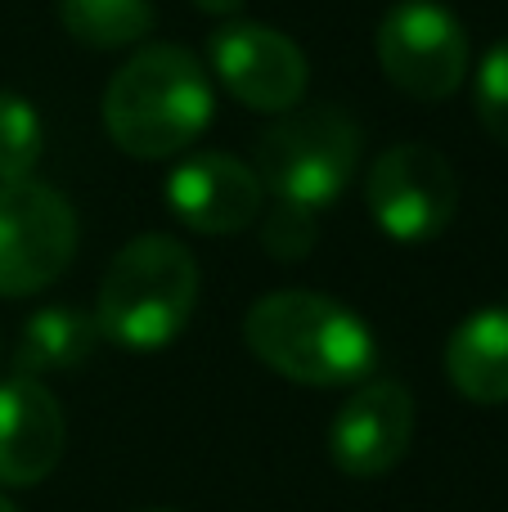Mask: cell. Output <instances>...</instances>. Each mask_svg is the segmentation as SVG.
<instances>
[{
    "instance_id": "obj_16",
    "label": "cell",
    "mask_w": 508,
    "mask_h": 512,
    "mask_svg": "<svg viewBox=\"0 0 508 512\" xmlns=\"http://www.w3.org/2000/svg\"><path fill=\"white\" fill-rule=\"evenodd\" d=\"M320 212H306L293 203H275L270 212H261V248L275 261H302L311 256L315 239H320Z\"/></svg>"
},
{
    "instance_id": "obj_13",
    "label": "cell",
    "mask_w": 508,
    "mask_h": 512,
    "mask_svg": "<svg viewBox=\"0 0 508 512\" xmlns=\"http://www.w3.org/2000/svg\"><path fill=\"white\" fill-rule=\"evenodd\" d=\"M99 346V324L95 315L77 306H45L36 315H27L23 333L14 346V369L18 378H36L45 373H72L95 355Z\"/></svg>"
},
{
    "instance_id": "obj_9",
    "label": "cell",
    "mask_w": 508,
    "mask_h": 512,
    "mask_svg": "<svg viewBox=\"0 0 508 512\" xmlns=\"http://www.w3.org/2000/svg\"><path fill=\"white\" fill-rule=\"evenodd\" d=\"M414 436V396L405 382H360L329 423V459L347 477H383L405 459Z\"/></svg>"
},
{
    "instance_id": "obj_5",
    "label": "cell",
    "mask_w": 508,
    "mask_h": 512,
    "mask_svg": "<svg viewBox=\"0 0 508 512\" xmlns=\"http://www.w3.org/2000/svg\"><path fill=\"white\" fill-rule=\"evenodd\" d=\"M365 207L392 243H432L459 212V180L441 149L419 140L392 144L365 176Z\"/></svg>"
},
{
    "instance_id": "obj_17",
    "label": "cell",
    "mask_w": 508,
    "mask_h": 512,
    "mask_svg": "<svg viewBox=\"0 0 508 512\" xmlns=\"http://www.w3.org/2000/svg\"><path fill=\"white\" fill-rule=\"evenodd\" d=\"M473 108H477V122L486 126V135L508 149V41L486 50L482 68H477Z\"/></svg>"
},
{
    "instance_id": "obj_1",
    "label": "cell",
    "mask_w": 508,
    "mask_h": 512,
    "mask_svg": "<svg viewBox=\"0 0 508 512\" xmlns=\"http://www.w3.org/2000/svg\"><path fill=\"white\" fill-rule=\"evenodd\" d=\"M243 342L266 369L302 387H360L378 364L374 328L338 297L284 288L252 301Z\"/></svg>"
},
{
    "instance_id": "obj_14",
    "label": "cell",
    "mask_w": 508,
    "mask_h": 512,
    "mask_svg": "<svg viewBox=\"0 0 508 512\" xmlns=\"http://www.w3.org/2000/svg\"><path fill=\"white\" fill-rule=\"evenodd\" d=\"M59 23L77 45L126 50L153 32V0H59Z\"/></svg>"
},
{
    "instance_id": "obj_7",
    "label": "cell",
    "mask_w": 508,
    "mask_h": 512,
    "mask_svg": "<svg viewBox=\"0 0 508 512\" xmlns=\"http://www.w3.org/2000/svg\"><path fill=\"white\" fill-rule=\"evenodd\" d=\"M378 68L401 95L419 104L450 99L468 77L464 23L437 0H401L383 14L374 36Z\"/></svg>"
},
{
    "instance_id": "obj_6",
    "label": "cell",
    "mask_w": 508,
    "mask_h": 512,
    "mask_svg": "<svg viewBox=\"0 0 508 512\" xmlns=\"http://www.w3.org/2000/svg\"><path fill=\"white\" fill-rule=\"evenodd\" d=\"M77 256V212L45 180L0 185V297H36Z\"/></svg>"
},
{
    "instance_id": "obj_20",
    "label": "cell",
    "mask_w": 508,
    "mask_h": 512,
    "mask_svg": "<svg viewBox=\"0 0 508 512\" xmlns=\"http://www.w3.org/2000/svg\"><path fill=\"white\" fill-rule=\"evenodd\" d=\"M144 512H176V508H144Z\"/></svg>"
},
{
    "instance_id": "obj_3",
    "label": "cell",
    "mask_w": 508,
    "mask_h": 512,
    "mask_svg": "<svg viewBox=\"0 0 508 512\" xmlns=\"http://www.w3.org/2000/svg\"><path fill=\"white\" fill-rule=\"evenodd\" d=\"M198 306V261L171 234H140L104 270L95 297L99 337L126 351H162Z\"/></svg>"
},
{
    "instance_id": "obj_11",
    "label": "cell",
    "mask_w": 508,
    "mask_h": 512,
    "mask_svg": "<svg viewBox=\"0 0 508 512\" xmlns=\"http://www.w3.org/2000/svg\"><path fill=\"white\" fill-rule=\"evenodd\" d=\"M68 423L54 391L36 378L0 382V486L27 490L45 481L63 459Z\"/></svg>"
},
{
    "instance_id": "obj_18",
    "label": "cell",
    "mask_w": 508,
    "mask_h": 512,
    "mask_svg": "<svg viewBox=\"0 0 508 512\" xmlns=\"http://www.w3.org/2000/svg\"><path fill=\"white\" fill-rule=\"evenodd\" d=\"M243 5H248V0H194V9H203V14H212V18H234Z\"/></svg>"
},
{
    "instance_id": "obj_4",
    "label": "cell",
    "mask_w": 508,
    "mask_h": 512,
    "mask_svg": "<svg viewBox=\"0 0 508 512\" xmlns=\"http://www.w3.org/2000/svg\"><path fill=\"white\" fill-rule=\"evenodd\" d=\"M252 171L275 203L324 212L360 171V126L342 108H302L279 113L252 149Z\"/></svg>"
},
{
    "instance_id": "obj_2",
    "label": "cell",
    "mask_w": 508,
    "mask_h": 512,
    "mask_svg": "<svg viewBox=\"0 0 508 512\" xmlns=\"http://www.w3.org/2000/svg\"><path fill=\"white\" fill-rule=\"evenodd\" d=\"M212 72L180 45H140L104 90V131L126 158L185 153L212 122Z\"/></svg>"
},
{
    "instance_id": "obj_10",
    "label": "cell",
    "mask_w": 508,
    "mask_h": 512,
    "mask_svg": "<svg viewBox=\"0 0 508 512\" xmlns=\"http://www.w3.org/2000/svg\"><path fill=\"white\" fill-rule=\"evenodd\" d=\"M167 207L194 234H239L261 221L266 189L252 162L234 153H189L167 176Z\"/></svg>"
},
{
    "instance_id": "obj_8",
    "label": "cell",
    "mask_w": 508,
    "mask_h": 512,
    "mask_svg": "<svg viewBox=\"0 0 508 512\" xmlns=\"http://www.w3.org/2000/svg\"><path fill=\"white\" fill-rule=\"evenodd\" d=\"M212 77L252 113H293L306 95V54L293 36L270 23H225L207 41Z\"/></svg>"
},
{
    "instance_id": "obj_15",
    "label": "cell",
    "mask_w": 508,
    "mask_h": 512,
    "mask_svg": "<svg viewBox=\"0 0 508 512\" xmlns=\"http://www.w3.org/2000/svg\"><path fill=\"white\" fill-rule=\"evenodd\" d=\"M45 153V126L36 108L14 90H0V185L32 180Z\"/></svg>"
},
{
    "instance_id": "obj_12",
    "label": "cell",
    "mask_w": 508,
    "mask_h": 512,
    "mask_svg": "<svg viewBox=\"0 0 508 512\" xmlns=\"http://www.w3.org/2000/svg\"><path fill=\"white\" fill-rule=\"evenodd\" d=\"M446 378L473 405H508V306L477 310L450 333Z\"/></svg>"
},
{
    "instance_id": "obj_19",
    "label": "cell",
    "mask_w": 508,
    "mask_h": 512,
    "mask_svg": "<svg viewBox=\"0 0 508 512\" xmlns=\"http://www.w3.org/2000/svg\"><path fill=\"white\" fill-rule=\"evenodd\" d=\"M0 512H18V508H14V504H9V499H5V495H0Z\"/></svg>"
}]
</instances>
